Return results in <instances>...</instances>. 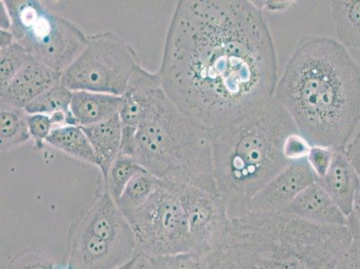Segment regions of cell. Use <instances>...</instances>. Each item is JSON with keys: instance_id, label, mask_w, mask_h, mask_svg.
Masks as SVG:
<instances>
[{"instance_id": "1", "label": "cell", "mask_w": 360, "mask_h": 269, "mask_svg": "<svg viewBox=\"0 0 360 269\" xmlns=\"http://www.w3.org/2000/svg\"><path fill=\"white\" fill-rule=\"evenodd\" d=\"M158 72L169 99L208 130L269 103L279 80L273 36L248 0H180Z\"/></svg>"}, {"instance_id": "2", "label": "cell", "mask_w": 360, "mask_h": 269, "mask_svg": "<svg viewBox=\"0 0 360 269\" xmlns=\"http://www.w3.org/2000/svg\"><path fill=\"white\" fill-rule=\"evenodd\" d=\"M312 146L345 149L360 123V65L335 39H300L274 94Z\"/></svg>"}, {"instance_id": "3", "label": "cell", "mask_w": 360, "mask_h": 269, "mask_svg": "<svg viewBox=\"0 0 360 269\" xmlns=\"http://www.w3.org/2000/svg\"><path fill=\"white\" fill-rule=\"evenodd\" d=\"M347 226L311 224L283 212L231 219L211 269H335L353 241Z\"/></svg>"}, {"instance_id": "4", "label": "cell", "mask_w": 360, "mask_h": 269, "mask_svg": "<svg viewBox=\"0 0 360 269\" xmlns=\"http://www.w3.org/2000/svg\"><path fill=\"white\" fill-rule=\"evenodd\" d=\"M299 132L276 99L243 117L210 130L216 187L230 218L248 213V205L291 162L284 143Z\"/></svg>"}, {"instance_id": "5", "label": "cell", "mask_w": 360, "mask_h": 269, "mask_svg": "<svg viewBox=\"0 0 360 269\" xmlns=\"http://www.w3.org/2000/svg\"><path fill=\"white\" fill-rule=\"evenodd\" d=\"M132 157L160 180L218 193L210 130L189 119L162 87L143 98Z\"/></svg>"}, {"instance_id": "6", "label": "cell", "mask_w": 360, "mask_h": 269, "mask_svg": "<svg viewBox=\"0 0 360 269\" xmlns=\"http://www.w3.org/2000/svg\"><path fill=\"white\" fill-rule=\"evenodd\" d=\"M11 18L15 42L35 61L63 72L88 44V36L77 25L51 11L39 0L4 1Z\"/></svg>"}, {"instance_id": "7", "label": "cell", "mask_w": 360, "mask_h": 269, "mask_svg": "<svg viewBox=\"0 0 360 269\" xmlns=\"http://www.w3.org/2000/svg\"><path fill=\"white\" fill-rule=\"evenodd\" d=\"M140 61L133 46L113 32L88 36V44L67 70L61 84L72 92L123 96Z\"/></svg>"}, {"instance_id": "8", "label": "cell", "mask_w": 360, "mask_h": 269, "mask_svg": "<svg viewBox=\"0 0 360 269\" xmlns=\"http://www.w3.org/2000/svg\"><path fill=\"white\" fill-rule=\"evenodd\" d=\"M125 216L139 254L152 258L192 251L184 210L169 182L160 180L145 204Z\"/></svg>"}, {"instance_id": "9", "label": "cell", "mask_w": 360, "mask_h": 269, "mask_svg": "<svg viewBox=\"0 0 360 269\" xmlns=\"http://www.w3.org/2000/svg\"><path fill=\"white\" fill-rule=\"evenodd\" d=\"M184 210L192 251L214 252L227 234L231 218L219 193L169 182Z\"/></svg>"}, {"instance_id": "10", "label": "cell", "mask_w": 360, "mask_h": 269, "mask_svg": "<svg viewBox=\"0 0 360 269\" xmlns=\"http://www.w3.org/2000/svg\"><path fill=\"white\" fill-rule=\"evenodd\" d=\"M139 252L72 225L68 231L64 265L70 269H116Z\"/></svg>"}, {"instance_id": "11", "label": "cell", "mask_w": 360, "mask_h": 269, "mask_svg": "<svg viewBox=\"0 0 360 269\" xmlns=\"http://www.w3.org/2000/svg\"><path fill=\"white\" fill-rule=\"evenodd\" d=\"M317 180L307 158L294 161L252 199L248 213L283 212L303 190Z\"/></svg>"}, {"instance_id": "12", "label": "cell", "mask_w": 360, "mask_h": 269, "mask_svg": "<svg viewBox=\"0 0 360 269\" xmlns=\"http://www.w3.org/2000/svg\"><path fill=\"white\" fill-rule=\"evenodd\" d=\"M73 225L90 234L137 249L129 221L105 190L96 196Z\"/></svg>"}, {"instance_id": "13", "label": "cell", "mask_w": 360, "mask_h": 269, "mask_svg": "<svg viewBox=\"0 0 360 269\" xmlns=\"http://www.w3.org/2000/svg\"><path fill=\"white\" fill-rule=\"evenodd\" d=\"M162 87L159 72L150 73L139 65L129 82L122 96L119 111L122 123V146L121 154L133 156L135 140L143 114V101L149 91Z\"/></svg>"}, {"instance_id": "14", "label": "cell", "mask_w": 360, "mask_h": 269, "mask_svg": "<svg viewBox=\"0 0 360 269\" xmlns=\"http://www.w3.org/2000/svg\"><path fill=\"white\" fill-rule=\"evenodd\" d=\"M61 75L60 72L51 70L30 56L22 70L4 90H1V104L25 109L46 91L61 84Z\"/></svg>"}, {"instance_id": "15", "label": "cell", "mask_w": 360, "mask_h": 269, "mask_svg": "<svg viewBox=\"0 0 360 269\" xmlns=\"http://www.w3.org/2000/svg\"><path fill=\"white\" fill-rule=\"evenodd\" d=\"M283 212L311 224L347 226V216L330 198L319 180L303 190Z\"/></svg>"}, {"instance_id": "16", "label": "cell", "mask_w": 360, "mask_h": 269, "mask_svg": "<svg viewBox=\"0 0 360 269\" xmlns=\"http://www.w3.org/2000/svg\"><path fill=\"white\" fill-rule=\"evenodd\" d=\"M319 182L348 218L360 186V178L347 156L345 149H335L332 165Z\"/></svg>"}, {"instance_id": "17", "label": "cell", "mask_w": 360, "mask_h": 269, "mask_svg": "<svg viewBox=\"0 0 360 269\" xmlns=\"http://www.w3.org/2000/svg\"><path fill=\"white\" fill-rule=\"evenodd\" d=\"M89 139L98 160L103 180L114 161L121 154L122 146V123L119 114L109 120L88 127H81Z\"/></svg>"}, {"instance_id": "18", "label": "cell", "mask_w": 360, "mask_h": 269, "mask_svg": "<svg viewBox=\"0 0 360 269\" xmlns=\"http://www.w3.org/2000/svg\"><path fill=\"white\" fill-rule=\"evenodd\" d=\"M121 104L122 96L75 91L72 95L70 111L77 126L88 127L119 114Z\"/></svg>"}, {"instance_id": "19", "label": "cell", "mask_w": 360, "mask_h": 269, "mask_svg": "<svg viewBox=\"0 0 360 269\" xmlns=\"http://www.w3.org/2000/svg\"><path fill=\"white\" fill-rule=\"evenodd\" d=\"M330 16L338 42L347 49H360V0L330 2Z\"/></svg>"}, {"instance_id": "20", "label": "cell", "mask_w": 360, "mask_h": 269, "mask_svg": "<svg viewBox=\"0 0 360 269\" xmlns=\"http://www.w3.org/2000/svg\"><path fill=\"white\" fill-rule=\"evenodd\" d=\"M46 143L73 158L98 166L97 157L89 139L83 129L77 125L56 127Z\"/></svg>"}, {"instance_id": "21", "label": "cell", "mask_w": 360, "mask_h": 269, "mask_svg": "<svg viewBox=\"0 0 360 269\" xmlns=\"http://www.w3.org/2000/svg\"><path fill=\"white\" fill-rule=\"evenodd\" d=\"M28 115L25 109L1 104V153L18 149L31 139Z\"/></svg>"}, {"instance_id": "22", "label": "cell", "mask_w": 360, "mask_h": 269, "mask_svg": "<svg viewBox=\"0 0 360 269\" xmlns=\"http://www.w3.org/2000/svg\"><path fill=\"white\" fill-rule=\"evenodd\" d=\"M160 179L143 170L134 177L117 200V205L124 215L139 209L150 199L158 187Z\"/></svg>"}, {"instance_id": "23", "label": "cell", "mask_w": 360, "mask_h": 269, "mask_svg": "<svg viewBox=\"0 0 360 269\" xmlns=\"http://www.w3.org/2000/svg\"><path fill=\"white\" fill-rule=\"evenodd\" d=\"M143 170H146L134 157L120 154L103 180V190L109 193L117 203L131 180Z\"/></svg>"}, {"instance_id": "24", "label": "cell", "mask_w": 360, "mask_h": 269, "mask_svg": "<svg viewBox=\"0 0 360 269\" xmlns=\"http://www.w3.org/2000/svg\"><path fill=\"white\" fill-rule=\"evenodd\" d=\"M73 92L68 89L63 85L60 84L46 91L31 104L25 107L28 114L51 115L58 111L71 113L70 104Z\"/></svg>"}, {"instance_id": "25", "label": "cell", "mask_w": 360, "mask_h": 269, "mask_svg": "<svg viewBox=\"0 0 360 269\" xmlns=\"http://www.w3.org/2000/svg\"><path fill=\"white\" fill-rule=\"evenodd\" d=\"M212 258L214 252L192 251L157 256L150 261L152 269H211Z\"/></svg>"}, {"instance_id": "26", "label": "cell", "mask_w": 360, "mask_h": 269, "mask_svg": "<svg viewBox=\"0 0 360 269\" xmlns=\"http://www.w3.org/2000/svg\"><path fill=\"white\" fill-rule=\"evenodd\" d=\"M30 56L24 47L15 42L0 51V89L4 90L27 63Z\"/></svg>"}, {"instance_id": "27", "label": "cell", "mask_w": 360, "mask_h": 269, "mask_svg": "<svg viewBox=\"0 0 360 269\" xmlns=\"http://www.w3.org/2000/svg\"><path fill=\"white\" fill-rule=\"evenodd\" d=\"M57 267L54 258L47 251L26 248L9 261L8 269H56Z\"/></svg>"}, {"instance_id": "28", "label": "cell", "mask_w": 360, "mask_h": 269, "mask_svg": "<svg viewBox=\"0 0 360 269\" xmlns=\"http://www.w3.org/2000/svg\"><path fill=\"white\" fill-rule=\"evenodd\" d=\"M28 126L31 139L34 140L35 146L41 149L44 142L54 130L51 116L45 114H29Z\"/></svg>"}, {"instance_id": "29", "label": "cell", "mask_w": 360, "mask_h": 269, "mask_svg": "<svg viewBox=\"0 0 360 269\" xmlns=\"http://www.w3.org/2000/svg\"><path fill=\"white\" fill-rule=\"evenodd\" d=\"M335 149L325 146H312L307 159L319 180L323 178L332 165Z\"/></svg>"}, {"instance_id": "30", "label": "cell", "mask_w": 360, "mask_h": 269, "mask_svg": "<svg viewBox=\"0 0 360 269\" xmlns=\"http://www.w3.org/2000/svg\"><path fill=\"white\" fill-rule=\"evenodd\" d=\"M312 146L300 132L290 134L283 146L284 156L290 162L306 159Z\"/></svg>"}, {"instance_id": "31", "label": "cell", "mask_w": 360, "mask_h": 269, "mask_svg": "<svg viewBox=\"0 0 360 269\" xmlns=\"http://www.w3.org/2000/svg\"><path fill=\"white\" fill-rule=\"evenodd\" d=\"M335 269H360V239H353L352 244L340 256Z\"/></svg>"}, {"instance_id": "32", "label": "cell", "mask_w": 360, "mask_h": 269, "mask_svg": "<svg viewBox=\"0 0 360 269\" xmlns=\"http://www.w3.org/2000/svg\"><path fill=\"white\" fill-rule=\"evenodd\" d=\"M347 227L354 239H360V186L353 200L352 212L347 218Z\"/></svg>"}, {"instance_id": "33", "label": "cell", "mask_w": 360, "mask_h": 269, "mask_svg": "<svg viewBox=\"0 0 360 269\" xmlns=\"http://www.w3.org/2000/svg\"><path fill=\"white\" fill-rule=\"evenodd\" d=\"M345 152L360 178V132L346 146Z\"/></svg>"}, {"instance_id": "34", "label": "cell", "mask_w": 360, "mask_h": 269, "mask_svg": "<svg viewBox=\"0 0 360 269\" xmlns=\"http://www.w3.org/2000/svg\"><path fill=\"white\" fill-rule=\"evenodd\" d=\"M261 12H283L295 5V1H252Z\"/></svg>"}, {"instance_id": "35", "label": "cell", "mask_w": 360, "mask_h": 269, "mask_svg": "<svg viewBox=\"0 0 360 269\" xmlns=\"http://www.w3.org/2000/svg\"><path fill=\"white\" fill-rule=\"evenodd\" d=\"M130 269H152L150 258L146 254H137Z\"/></svg>"}, {"instance_id": "36", "label": "cell", "mask_w": 360, "mask_h": 269, "mask_svg": "<svg viewBox=\"0 0 360 269\" xmlns=\"http://www.w3.org/2000/svg\"><path fill=\"white\" fill-rule=\"evenodd\" d=\"M15 39L11 31L0 30V48L5 49L15 44Z\"/></svg>"}, {"instance_id": "37", "label": "cell", "mask_w": 360, "mask_h": 269, "mask_svg": "<svg viewBox=\"0 0 360 269\" xmlns=\"http://www.w3.org/2000/svg\"><path fill=\"white\" fill-rule=\"evenodd\" d=\"M1 30L11 31V18L9 15L8 9H6L4 1H1V20H0Z\"/></svg>"}, {"instance_id": "38", "label": "cell", "mask_w": 360, "mask_h": 269, "mask_svg": "<svg viewBox=\"0 0 360 269\" xmlns=\"http://www.w3.org/2000/svg\"><path fill=\"white\" fill-rule=\"evenodd\" d=\"M134 258H135V257H134L132 259H131V261H129V262H127L126 264H124V265H121V267L117 268L116 269H130L131 265H132V264H133Z\"/></svg>"}, {"instance_id": "39", "label": "cell", "mask_w": 360, "mask_h": 269, "mask_svg": "<svg viewBox=\"0 0 360 269\" xmlns=\"http://www.w3.org/2000/svg\"><path fill=\"white\" fill-rule=\"evenodd\" d=\"M56 269H70V268H68L67 267V265H60V267H57V268H56Z\"/></svg>"}]
</instances>
